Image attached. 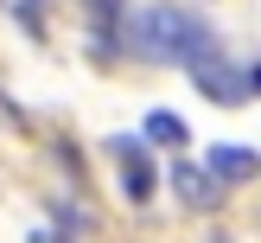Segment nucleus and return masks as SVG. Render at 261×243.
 Listing matches in <instances>:
<instances>
[{
    "label": "nucleus",
    "instance_id": "obj_3",
    "mask_svg": "<svg viewBox=\"0 0 261 243\" xmlns=\"http://www.w3.org/2000/svg\"><path fill=\"white\" fill-rule=\"evenodd\" d=\"M109 147H115V160H121V192H127L134 205H147V198H153V160H147V141L115 135Z\"/></svg>",
    "mask_w": 261,
    "mask_h": 243
},
{
    "label": "nucleus",
    "instance_id": "obj_2",
    "mask_svg": "<svg viewBox=\"0 0 261 243\" xmlns=\"http://www.w3.org/2000/svg\"><path fill=\"white\" fill-rule=\"evenodd\" d=\"M185 71H191V83H198L211 102H242V96H255L249 71H229V64H223V51H204V58H191Z\"/></svg>",
    "mask_w": 261,
    "mask_h": 243
},
{
    "label": "nucleus",
    "instance_id": "obj_6",
    "mask_svg": "<svg viewBox=\"0 0 261 243\" xmlns=\"http://www.w3.org/2000/svg\"><path fill=\"white\" fill-rule=\"evenodd\" d=\"M140 135H147L153 147H185V135H191V128H185V115H178V109H153Z\"/></svg>",
    "mask_w": 261,
    "mask_h": 243
},
{
    "label": "nucleus",
    "instance_id": "obj_7",
    "mask_svg": "<svg viewBox=\"0 0 261 243\" xmlns=\"http://www.w3.org/2000/svg\"><path fill=\"white\" fill-rule=\"evenodd\" d=\"M89 13H96V26H102V32H109V26L121 19V0H89Z\"/></svg>",
    "mask_w": 261,
    "mask_h": 243
},
{
    "label": "nucleus",
    "instance_id": "obj_5",
    "mask_svg": "<svg viewBox=\"0 0 261 243\" xmlns=\"http://www.w3.org/2000/svg\"><path fill=\"white\" fill-rule=\"evenodd\" d=\"M172 192L191 205V211H211L217 205V179H211L204 160H172Z\"/></svg>",
    "mask_w": 261,
    "mask_h": 243
},
{
    "label": "nucleus",
    "instance_id": "obj_1",
    "mask_svg": "<svg viewBox=\"0 0 261 243\" xmlns=\"http://www.w3.org/2000/svg\"><path fill=\"white\" fill-rule=\"evenodd\" d=\"M121 45L134 58L178 64L185 71L191 58L217 51V32H211L204 13H185V7H121Z\"/></svg>",
    "mask_w": 261,
    "mask_h": 243
},
{
    "label": "nucleus",
    "instance_id": "obj_4",
    "mask_svg": "<svg viewBox=\"0 0 261 243\" xmlns=\"http://www.w3.org/2000/svg\"><path fill=\"white\" fill-rule=\"evenodd\" d=\"M204 166H211L217 186H242V179L261 173V153H255V147H229V141H217V147L204 153Z\"/></svg>",
    "mask_w": 261,
    "mask_h": 243
}]
</instances>
